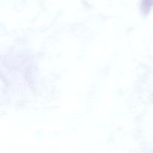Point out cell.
Masks as SVG:
<instances>
[{
    "mask_svg": "<svg viewBox=\"0 0 153 153\" xmlns=\"http://www.w3.org/2000/svg\"><path fill=\"white\" fill-rule=\"evenodd\" d=\"M153 7V0H142L141 10L143 14L146 15Z\"/></svg>",
    "mask_w": 153,
    "mask_h": 153,
    "instance_id": "6da1fadb",
    "label": "cell"
}]
</instances>
